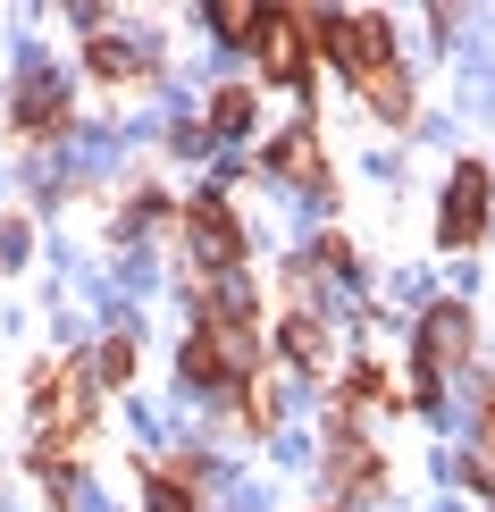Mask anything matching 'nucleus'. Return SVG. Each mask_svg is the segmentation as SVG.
Wrapping results in <instances>:
<instances>
[{
	"label": "nucleus",
	"instance_id": "f257e3e1",
	"mask_svg": "<svg viewBox=\"0 0 495 512\" xmlns=\"http://www.w3.org/2000/svg\"><path fill=\"white\" fill-rule=\"evenodd\" d=\"M479 194H487V177H479V168H462V177L445 185V244L479 236Z\"/></svg>",
	"mask_w": 495,
	"mask_h": 512
},
{
	"label": "nucleus",
	"instance_id": "f03ea898",
	"mask_svg": "<svg viewBox=\"0 0 495 512\" xmlns=\"http://www.w3.org/2000/svg\"><path fill=\"white\" fill-rule=\"evenodd\" d=\"M252 42H261V59H269L277 76L303 68V26H286V17H252Z\"/></svg>",
	"mask_w": 495,
	"mask_h": 512
},
{
	"label": "nucleus",
	"instance_id": "7ed1b4c3",
	"mask_svg": "<svg viewBox=\"0 0 495 512\" xmlns=\"http://www.w3.org/2000/svg\"><path fill=\"white\" fill-rule=\"evenodd\" d=\"M152 512H193V504L177 496V487H152Z\"/></svg>",
	"mask_w": 495,
	"mask_h": 512
}]
</instances>
